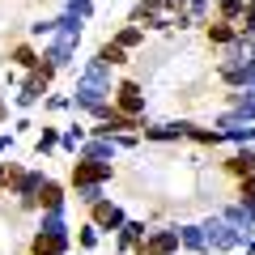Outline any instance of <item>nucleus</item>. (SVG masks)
Instances as JSON below:
<instances>
[{"label":"nucleus","instance_id":"obj_35","mask_svg":"<svg viewBox=\"0 0 255 255\" xmlns=\"http://www.w3.org/2000/svg\"><path fill=\"white\" fill-rule=\"evenodd\" d=\"M238 200H243V204H255V174L238 179Z\"/></svg>","mask_w":255,"mask_h":255},{"label":"nucleus","instance_id":"obj_39","mask_svg":"<svg viewBox=\"0 0 255 255\" xmlns=\"http://www.w3.org/2000/svg\"><path fill=\"white\" fill-rule=\"evenodd\" d=\"M247 247V255H255V238H251V243H243Z\"/></svg>","mask_w":255,"mask_h":255},{"label":"nucleus","instance_id":"obj_9","mask_svg":"<svg viewBox=\"0 0 255 255\" xmlns=\"http://www.w3.org/2000/svg\"><path fill=\"white\" fill-rule=\"evenodd\" d=\"M77 43H81V38H68V34H60V30H55V34L47 38V47H43V51H38V55H43L47 64H55V73H60V68H73Z\"/></svg>","mask_w":255,"mask_h":255},{"label":"nucleus","instance_id":"obj_10","mask_svg":"<svg viewBox=\"0 0 255 255\" xmlns=\"http://www.w3.org/2000/svg\"><path fill=\"white\" fill-rule=\"evenodd\" d=\"M136 255H179V226L149 230V234H145V243L136 247Z\"/></svg>","mask_w":255,"mask_h":255},{"label":"nucleus","instance_id":"obj_24","mask_svg":"<svg viewBox=\"0 0 255 255\" xmlns=\"http://www.w3.org/2000/svg\"><path fill=\"white\" fill-rule=\"evenodd\" d=\"M38 230H51V234H68V217H64V209H43V213H38Z\"/></svg>","mask_w":255,"mask_h":255},{"label":"nucleus","instance_id":"obj_38","mask_svg":"<svg viewBox=\"0 0 255 255\" xmlns=\"http://www.w3.org/2000/svg\"><path fill=\"white\" fill-rule=\"evenodd\" d=\"M4 179H9V162H0V187H4Z\"/></svg>","mask_w":255,"mask_h":255},{"label":"nucleus","instance_id":"obj_1","mask_svg":"<svg viewBox=\"0 0 255 255\" xmlns=\"http://www.w3.org/2000/svg\"><path fill=\"white\" fill-rule=\"evenodd\" d=\"M111 90H115V81H111V68L102 60H85V68L77 73V85H73V111H85L90 115L94 107H102V102H111Z\"/></svg>","mask_w":255,"mask_h":255},{"label":"nucleus","instance_id":"obj_21","mask_svg":"<svg viewBox=\"0 0 255 255\" xmlns=\"http://www.w3.org/2000/svg\"><path fill=\"white\" fill-rule=\"evenodd\" d=\"M230 111H234L238 119H251L255 124V90H238L234 98H230Z\"/></svg>","mask_w":255,"mask_h":255},{"label":"nucleus","instance_id":"obj_6","mask_svg":"<svg viewBox=\"0 0 255 255\" xmlns=\"http://www.w3.org/2000/svg\"><path fill=\"white\" fill-rule=\"evenodd\" d=\"M200 234H204V251H213V255H226V251H234V247H243L238 234H234V226H230L221 213H213L209 221H200Z\"/></svg>","mask_w":255,"mask_h":255},{"label":"nucleus","instance_id":"obj_14","mask_svg":"<svg viewBox=\"0 0 255 255\" xmlns=\"http://www.w3.org/2000/svg\"><path fill=\"white\" fill-rule=\"evenodd\" d=\"M217 21H226L238 38H247V0H213Z\"/></svg>","mask_w":255,"mask_h":255},{"label":"nucleus","instance_id":"obj_32","mask_svg":"<svg viewBox=\"0 0 255 255\" xmlns=\"http://www.w3.org/2000/svg\"><path fill=\"white\" fill-rule=\"evenodd\" d=\"M77 191V200L85 204V209H90V204H98L102 200V183H90V187H73Z\"/></svg>","mask_w":255,"mask_h":255},{"label":"nucleus","instance_id":"obj_8","mask_svg":"<svg viewBox=\"0 0 255 255\" xmlns=\"http://www.w3.org/2000/svg\"><path fill=\"white\" fill-rule=\"evenodd\" d=\"M68 179H73V187H90V183H102L107 187L115 179V162H85V157H77Z\"/></svg>","mask_w":255,"mask_h":255},{"label":"nucleus","instance_id":"obj_29","mask_svg":"<svg viewBox=\"0 0 255 255\" xmlns=\"http://www.w3.org/2000/svg\"><path fill=\"white\" fill-rule=\"evenodd\" d=\"M9 60H13V68H26V73H30V68L38 64V51H34L30 43H17V47H13V55H9Z\"/></svg>","mask_w":255,"mask_h":255},{"label":"nucleus","instance_id":"obj_31","mask_svg":"<svg viewBox=\"0 0 255 255\" xmlns=\"http://www.w3.org/2000/svg\"><path fill=\"white\" fill-rule=\"evenodd\" d=\"M77 243H81L85 251H94V247L102 243V230H98V226H90V221H85V226L77 230Z\"/></svg>","mask_w":255,"mask_h":255},{"label":"nucleus","instance_id":"obj_16","mask_svg":"<svg viewBox=\"0 0 255 255\" xmlns=\"http://www.w3.org/2000/svg\"><path fill=\"white\" fill-rule=\"evenodd\" d=\"M68 234H51V230H34L30 238V255H68Z\"/></svg>","mask_w":255,"mask_h":255},{"label":"nucleus","instance_id":"obj_27","mask_svg":"<svg viewBox=\"0 0 255 255\" xmlns=\"http://www.w3.org/2000/svg\"><path fill=\"white\" fill-rule=\"evenodd\" d=\"M183 140H196V145H221L226 136H221L217 128H196V124H187V136H183Z\"/></svg>","mask_w":255,"mask_h":255},{"label":"nucleus","instance_id":"obj_26","mask_svg":"<svg viewBox=\"0 0 255 255\" xmlns=\"http://www.w3.org/2000/svg\"><path fill=\"white\" fill-rule=\"evenodd\" d=\"M179 247H187V251H196V255H209V251H204L200 226H179Z\"/></svg>","mask_w":255,"mask_h":255},{"label":"nucleus","instance_id":"obj_15","mask_svg":"<svg viewBox=\"0 0 255 255\" xmlns=\"http://www.w3.org/2000/svg\"><path fill=\"white\" fill-rule=\"evenodd\" d=\"M77 157H85V162H115L119 145H115V136H85V145L77 149Z\"/></svg>","mask_w":255,"mask_h":255},{"label":"nucleus","instance_id":"obj_2","mask_svg":"<svg viewBox=\"0 0 255 255\" xmlns=\"http://www.w3.org/2000/svg\"><path fill=\"white\" fill-rule=\"evenodd\" d=\"M51 81H55V64H47L43 55H38V64L30 68L26 77H21L17 94H13V107H17V111H34L38 102L47 98V90H51Z\"/></svg>","mask_w":255,"mask_h":255},{"label":"nucleus","instance_id":"obj_34","mask_svg":"<svg viewBox=\"0 0 255 255\" xmlns=\"http://www.w3.org/2000/svg\"><path fill=\"white\" fill-rule=\"evenodd\" d=\"M43 107L47 111H73V98H68V94H47Z\"/></svg>","mask_w":255,"mask_h":255},{"label":"nucleus","instance_id":"obj_28","mask_svg":"<svg viewBox=\"0 0 255 255\" xmlns=\"http://www.w3.org/2000/svg\"><path fill=\"white\" fill-rule=\"evenodd\" d=\"M55 30H60V34H68V38H81V30H85V21L77 17V13H68V9H64L60 17H55Z\"/></svg>","mask_w":255,"mask_h":255},{"label":"nucleus","instance_id":"obj_7","mask_svg":"<svg viewBox=\"0 0 255 255\" xmlns=\"http://www.w3.org/2000/svg\"><path fill=\"white\" fill-rule=\"evenodd\" d=\"M111 107L128 119H145V85L140 81H115L111 90Z\"/></svg>","mask_w":255,"mask_h":255},{"label":"nucleus","instance_id":"obj_13","mask_svg":"<svg viewBox=\"0 0 255 255\" xmlns=\"http://www.w3.org/2000/svg\"><path fill=\"white\" fill-rule=\"evenodd\" d=\"M217 132L226 140H238V145H255V124H251V119H238L234 111L217 115Z\"/></svg>","mask_w":255,"mask_h":255},{"label":"nucleus","instance_id":"obj_30","mask_svg":"<svg viewBox=\"0 0 255 255\" xmlns=\"http://www.w3.org/2000/svg\"><path fill=\"white\" fill-rule=\"evenodd\" d=\"M234 38H238V34H234V30L226 26V21H217V17L209 21V43H213V47H230Z\"/></svg>","mask_w":255,"mask_h":255},{"label":"nucleus","instance_id":"obj_4","mask_svg":"<svg viewBox=\"0 0 255 255\" xmlns=\"http://www.w3.org/2000/svg\"><path fill=\"white\" fill-rule=\"evenodd\" d=\"M132 26L145 30H183V13L174 9L170 0H140L132 9Z\"/></svg>","mask_w":255,"mask_h":255},{"label":"nucleus","instance_id":"obj_17","mask_svg":"<svg viewBox=\"0 0 255 255\" xmlns=\"http://www.w3.org/2000/svg\"><path fill=\"white\" fill-rule=\"evenodd\" d=\"M140 136H145V140H157V145H166V140H183V136H187V119H166V124H145V128H140Z\"/></svg>","mask_w":255,"mask_h":255},{"label":"nucleus","instance_id":"obj_18","mask_svg":"<svg viewBox=\"0 0 255 255\" xmlns=\"http://www.w3.org/2000/svg\"><path fill=\"white\" fill-rule=\"evenodd\" d=\"M145 234H149V226H145V221H132V217H128L124 226L115 230V251H119V255L136 251V247L145 243Z\"/></svg>","mask_w":255,"mask_h":255},{"label":"nucleus","instance_id":"obj_23","mask_svg":"<svg viewBox=\"0 0 255 255\" xmlns=\"http://www.w3.org/2000/svg\"><path fill=\"white\" fill-rule=\"evenodd\" d=\"M94 60H102L107 68H119V64H128V51L115 43V38H111V43H102L98 51H94Z\"/></svg>","mask_w":255,"mask_h":255},{"label":"nucleus","instance_id":"obj_11","mask_svg":"<svg viewBox=\"0 0 255 255\" xmlns=\"http://www.w3.org/2000/svg\"><path fill=\"white\" fill-rule=\"evenodd\" d=\"M221 217L234 226L238 243H251V238H255V204H243V200H238V204H226Z\"/></svg>","mask_w":255,"mask_h":255},{"label":"nucleus","instance_id":"obj_22","mask_svg":"<svg viewBox=\"0 0 255 255\" xmlns=\"http://www.w3.org/2000/svg\"><path fill=\"white\" fill-rule=\"evenodd\" d=\"M115 43L124 47V51H136V47H145V26H119V34H115Z\"/></svg>","mask_w":255,"mask_h":255},{"label":"nucleus","instance_id":"obj_19","mask_svg":"<svg viewBox=\"0 0 255 255\" xmlns=\"http://www.w3.org/2000/svg\"><path fill=\"white\" fill-rule=\"evenodd\" d=\"M64 187L55 179H43V187H38V209H64Z\"/></svg>","mask_w":255,"mask_h":255},{"label":"nucleus","instance_id":"obj_5","mask_svg":"<svg viewBox=\"0 0 255 255\" xmlns=\"http://www.w3.org/2000/svg\"><path fill=\"white\" fill-rule=\"evenodd\" d=\"M47 174L34 170V166H9V179H4V187H9V196H17L21 209H38V187H43Z\"/></svg>","mask_w":255,"mask_h":255},{"label":"nucleus","instance_id":"obj_12","mask_svg":"<svg viewBox=\"0 0 255 255\" xmlns=\"http://www.w3.org/2000/svg\"><path fill=\"white\" fill-rule=\"evenodd\" d=\"M124 221H128V213L119 209L115 200H107V196H102L98 204H90V226H98L102 234H115V230L124 226Z\"/></svg>","mask_w":255,"mask_h":255},{"label":"nucleus","instance_id":"obj_25","mask_svg":"<svg viewBox=\"0 0 255 255\" xmlns=\"http://www.w3.org/2000/svg\"><path fill=\"white\" fill-rule=\"evenodd\" d=\"M55 149H60V128H47L43 124V132L34 136V153L47 157V153H55Z\"/></svg>","mask_w":255,"mask_h":255},{"label":"nucleus","instance_id":"obj_37","mask_svg":"<svg viewBox=\"0 0 255 255\" xmlns=\"http://www.w3.org/2000/svg\"><path fill=\"white\" fill-rule=\"evenodd\" d=\"M13 145H17V136H13V132H0V153H9Z\"/></svg>","mask_w":255,"mask_h":255},{"label":"nucleus","instance_id":"obj_3","mask_svg":"<svg viewBox=\"0 0 255 255\" xmlns=\"http://www.w3.org/2000/svg\"><path fill=\"white\" fill-rule=\"evenodd\" d=\"M251 38H234V43L221 51V60H217V77L226 85H234V90H243L247 85V77H251Z\"/></svg>","mask_w":255,"mask_h":255},{"label":"nucleus","instance_id":"obj_20","mask_svg":"<svg viewBox=\"0 0 255 255\" xmlns=\"http://www.w3.org/2000/svg\"><path fill=\"white\" fill-rule=\"evenodd\" d=\"M85 136H90V128H81V124L60 128V149H64V153H77V149L85 145Z\"/></svg>","mask_w":255,"mask_h":255},{"label":"nucleus","instance_id":"obj_36","mask_svg":"<svg viewBox=\"0 0 255 255\" xmlns=\"http://www.w3.org/2000/svg\"><path fill=\"white\" fill-rule=\"evenodd\" d=\"M30 34H34V38H51L55 34V17H38L34 26H30Z\"/></svg>","mask_w":255,"mask_h":255},{"label":"nucleus","instance_id":"obj_33","mask_svg":"<svg viewBox=\"0 0 255 255\" xmlns=\"http://www.w3.org/2000/svg\"><path fill=\"white\" fill-rule=\"evenodd\" d=\"M64 9L77 13L81 21H90V17H94V0H64Z\"/></svg>","mask_w":255,"mask_h":255},{"label":"nucleus","instance_id":"obj_40","mask_svg":"<svg viewBox=\"0 0 255 255\" xmlns=\"http://www.w3.org/2000/svg\"><path fill=\"white\" fill-rule=\"evenodd\" d=\"M251 149H255V145H251Z\"/></svg>","mask_w":255,"mask_h":255}]
</instances>
